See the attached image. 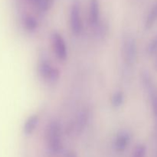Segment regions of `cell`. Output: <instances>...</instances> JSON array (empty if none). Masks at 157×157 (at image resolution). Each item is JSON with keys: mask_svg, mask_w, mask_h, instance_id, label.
I'll return each mask as SVG.
<instances>
[{"mask_svg": "<svg viewBox=\"0 0 157 157\" xmlns=\"http://www.w3.org/2000/svg\"><path fill=\"white\" fill-rule=\"evenodd\" d=\"M45 141L49 151L53 154L60 153L62 150L61 127L55 120L50 121L45 130Z\"/></svg>", "mask_w": 157, "mask_h": 157, "instance_id": "obj_1", "label": "cell"}, {"mask_svg": "<svg viewBox=\"0 0 157 157\" xmlns=\"http://www.w3.org/2000/svg\"><path fill=\"white\" fill-rule=\"evenodd\" d=\"M123 57L124 61L129 65L135 63L137 58V45L134 37L127 33L123 38Z\"/></svg>", "mask_w": 157, "mask_h": 157, "instance_id": "obj_2", "label": "cell"}, {"mask_svg": "<svg viewBox=\"0 0 157 157\" xmlns=\"http://www.w3.org/2000/svg\"><path fill=\"white\" fill-rule=\"evenodd\" d=\"M70 25L75 35H79L82 30V21L81 18V6L78 0L73 2L70 10Z\"/></svg>", "mask_w": 157, "mask_h": 157, "instance_id": "obj_3", "label": "cell"}, {"mask_svg": "<svg viewBox=\"0 0 157 157\" xmlns=\"http://www.w3.org/2000/svg\"><path fill=\"white\" fill-rule=\"evenodd\" d=\"M38 72L41 78L49 82H55L60 78V71L47 60H42L38 64Z\"/></svg>", "mask_w": 157, "mask_h": 157, "instance_id": "obj_4", "label": "cell"}, {"mask_svg": "<svg viewBox=\"0 0 157 157\" xmlns=\"http://www.w3.org/2000/svg\"><path fill=\"white\" fill-rule=\"evenodd\" d=\"M52 42L56 56L59 60L64 61L67 57V49L65 41L61 34L54 32L52 35Z\"/></svg>", "mask_w": 157, "mask_h": 157, "instance_id": "obj_5", "label": "cell"}, {"mask_svg": "<svg viewBox=\"0 0 157 157\" xmlns=\"http://www.w3.org/2000/svg\"><path fill=\"white\" fill-rule=\"evenodd\" d=\"M130 133H127L126 131H121L117 135L116 138H115L114 144H113V147H114L115 150L118 153H123L126 150L127 147L129 146L130 142Z\"/></svg>", "mask_w": 157, "mask_h": 157, "instance_id": "obj_6", "label": "cell"}, {"mask_svg": "<svg viewBox=\"0 0 157 157\" xmlns=\"http://www.w3.org/2000/svg\"><path fill=\"white\" fill-rule=\"evenodd\" d=\"M100 19V2L99 0L89 1V21L90 24L96 26Z\"/></svg>", "mask_w": 157, "mask_h": 157, "instance_id": "obj_7", "label": "cell"}, {"mask_svg": "<svg viewBox=\"0 0 157 157\" xmlns=\"http://www.w3.org/2000/svg\"><path fill=\"white\" fill-rule=\"evenodd\" d=\"M89 118H90L89 109L87 107H84L83 110H81L76 119L75 129L76 130L77 133H80L84 130V128L87 127V124H88Z\"/></svg>", "mask_w": 157, "mask_h": 157, "instance_id": "obj_8", "label": "cell"}, {"mask_svg": "<svg viewBox=\"0 0 157 157\" xmlns=\"http://www.w3.org/2000/svg\"><path fill=\"white\" fill-rule=\"evenodd\" d=\"M39 117L37 114H32L27 118L23 126V133L26 136L32 134L38 126Z\"/></svg>", "mask_w": 157, "mask_h": 157, "instance_id": "obj_9", "label": "cell"}, {"mask_svg": "<svg viewBox=\"0 0 157 157\" xmlns=\"http://www.w3.org/2000/svg\"><path fill=\"white\" fill-rule=\"evenodd\" d=\"M157 20V4L154 5L153 8L150 9L147 15V18L144 22V26L146 29H150L153 25Z\"/></svg>", "mask_w": 157, "mask_h": 157, "instance_id": "obj_10", "label": "cell"}, {"mask_svg": "<svg viewBox=\"0 0 157 157\" xmlns=\"http://www.w3.org/2000/svg\"><path fill=\"white\" fill-rule=\"evenodd\" d=\"M140 79L143 86H144V87L145 88V90H147V92H148L152 87H153L155 86L154 84H153L151 75H150V74L147 71L144 70L141 71Z\"/></svg>", "mask_w": 157, "mask_h": 157, "instance_id": "obj_11", "label": "cell"}, {"mask_svg": "<svg viewBox=\"0 0 157 157\" xmlns=\"http://www.w3.org/2000/svg\"><path fill=\"white\" fill-rule=\"evenodd\" d=\"M23 24H24V26L26 30L29 31V32H34V31H35L38 25L37 20L30 15H27L24 17Z\"/></svg>", "mask_w": 157, "mask_h": 157, "instance_id": "obj_12", "label": "cell"}, {"mask_svg": "<svg viewBox=\"0 0 157 157\" xmlns=\"http://www.w3.org/2000/svg\"><path fill=\"white\" fill-rule=\"evenodd\" d=\"M124 102V94L121 90L114 92L111 97V105L114 108H119Z\"/></svg>", "mask_w": 157, "mask_h": 157, "instance_id": "obj_13", "label": "cell"}, {"mask_svg": "<svg viewBox=\"0 0 157 157\" xmlns=\"http://www.w3.org/2000/svg\"><path fill=\"white\" fill-rule=\"evenodd\" d=\"M150 95V102H151L152 110H153V114L157 117V87L154 86L152 87L148 91Z\"/></svg>", "mask_w": 157, "mask_h": 157, "instance_id": "obj_14", "label": "cell"}, {"mask_svg": "<svg viewBox=\"0 0 157 157\" xmlns=\"http://www.w3.org/2000/svg\"><path fill=\"white\" fill-rule=\"evenodd\" d=\"M147 154V147L144 144H138L133 150L132 157H146Z\"/></svg>", "mask_w": 157, "mask_h": 157, "instance_id": "obj_15", "label": "cell"}, {"mask_svg": "<svg viewBox=\"0 0 157 157\" xmlns=\"http://www.w3.org/2000/svg\"><path fill=\"white\" fill-rule=\"evenodd\" d=\"M147 53L149 55H154L157 52V34L154 36V38L150 41L148 46L147 48Z\"/></svg>", "mask_w": 157, "mask_h": 157, "instance_id": "obj_16", "label": "cell"}, {"mask_svg": "<svg viewBox=\"0 0 157 157\" xmlns=\"http://www.w3.org/2000/svg\"><path fill=\"white\" fill-rule=\"evenodd\" d=\"M55 0H41L38 3V7L41 12H45L51 9Z\"/></svg>", "mask_w": 157, "mask_h": 157, "instance_id": "obj_17", "label": "cell"}, {"mask_svg": "<svg viewBox=\"0 0 157 157\" xmlns=\"http://www.w3.org/2000/svg\"><path fill=\"white\" fill-rule=\"evenodd\" d=\"M64 157H78V155L73 150H70V151L67 152L65 154V156Z\"/></svg>", "mask_w": 157, "mask_h": 157, "instance_id": "obj_18", "label": "cell"}, {"mask_svg": "<svg viewBox=\"0 0 157 157\" xmlns=\"http://www.w3.org/2000/svg\"><path fill=\"white\" fill-rule=\"evenodd\" d=\"M156 58H155V62H154V67L155 69L157 71V52H156Z\"/></svg>", "mask_w": 157, "mask_h": 157, "instance_id": "obj_19", "label": "cell"}, {"mask_svg": "<svg viewBox=\"0 0 157 157\" xmlns=\"http://www.w3.org/2000/svg\"><path fill=\"white\" fill-rule=\"evenodd\" d=\"M156 4H157V3H156Z\"/></svg>", "mask_w": 157, "mask_h": 157, "instance_id": "obj_20", "label": "cell"}]
</instances>
